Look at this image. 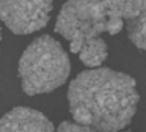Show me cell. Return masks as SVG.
Returning a JSON list of instances; mask_svg holds the SVG:
<instances>
[{"label": "cell", "instance_id": "6da1fadb", "mask_svg": "<svg viewBox=\"0 0 146 132\" xmlns=\"http://www.w3.org/2000/svg\"><path fill=\"white\" fill-rule=\"evenodd\" d=\"M126 73L93 68L79 73L67 91L73 120L96 132H119L131 123L140 96Z\"/></svg>", "mask_w": 146, "mask_h": 132}, {"label": "cell", "instance_id": "7a4b0ae2", "mask_svg": "<svg viewBox=\"0 0 146 132\" xmlns=\"http://www.w3.org/2000/svg\"><path fill=\"white\" fill-rule=\"evenodd\" d=\"M70 59L61 44L49 35L35 38L18 61L21 88L27 96L50 93L67 81Z\"/></svg>", "mask_w": 146, "mask_h": 132}, {"label": "cell", "instance_id": "3957f363", "mask_svg": "<svg viewBox=\"0 0 146 132\" xmlns=\"http://www.w3.org/2000/svg\"><path fill=\"white\" fill-rule=\"evenodd\" d=\"M108 12L99 0H68L59 11L55 32L67 41H85L107 32Z\"/></svg>", "mask_w": 146, "mask_h": 132}, {"label": "cell", "instance_id": "277c9868", "mask_svg": "<svg viewBox=\"0 0 146 132\" xmlns=\"http://www.w3.org/2000/svg\"><path fill=\"white\" fill-rule=\"evenodd\" d=\"M53 0H2L0 15L11 32L27 35L47 24Z\"/></svg>", "mask_w": 146, "mask_h": 132}, {"label": "cell", "instance_id": "5b68a950", "mask_svg": "<svg viewBox=\"0 0 146 132\" xmlns=\"http://www.w3.org/2000/svg\"><path fill=\"white\" fill-rule=\"evenodd\" d=\"M0 132H55V129L52 121L43 112L17 106L2 117Z\"/></svg>", "mask_w": 146, "mask_h": 132}, {"label": "cell", "instance_id": "8992f818", "mask_svg": "<svg viewBox=\"0 0 146 132\" xmlns=\"http://www.w3.org/2000/svg\"><path fill=\"white\" fill-rule=\"evenodd\" d=\"M105 5L108 18H122L129 21L146 11V0H99Z\"/></svg>", "mask_w": 146, "mask_h": 132}, {"label": "cell", "instance_id": "52a82bcc", "mask_svg": "<svg viewBox=\"0 0 146 132\" xmlns=\"http://www.w3.org/2000/svg\"><path fill=\"white\" fill-rule=\"evenodd\" d=\"M107 55H108L107 43L100 36H96V38H90L85 41L84 47L79 53V59L87 67L99 68L100 64L107 59Z\"/></svg>", "mask_w": 146, "mask_h": 132}, {"label": "cell", "instance_id": "ba28073f", "mask_svg": "<svg viewBox=\"0 0 146 132\" xmlns=\"http://www.w3.org/2000/svg\"><path fill=\"white\" fill-rule=\"evenodd\" d=\"M126 30L131 43L139 49L146 50V11L137 18L126 21Z\"/></svg>", "mask_w": 146, "mask_h": 132}, {"label": "cell", "instance_id": "9c48e42d", "mask_svg": "<svg viewBox=\"0 0 146 132\" xmlns=\"http://www.w3.org/2000/svg\"><path fill=\"white\" fill-rule=\"evenodd\" d=\"M58 132H96V131L88 126L79 125L76 121H62L58 126Z\"/></svg>", "mask_w": 146, "mask_h": 132}, {"label": "cell", "instance_id": "30bf717a", "mask_svg": "<svg viewBox=\"0 0 146 132\" xmlns=\"http://www.w3.org/2000/svg\"><path fill=\"white\" fill-rule=\"evenodd\" d=\"M123 21L122 18H108V23H107V32L110 35H116L122 30L123 27Z\"/></svg>", "mask_w": 146, "mask_h": 132}]
</instances>
